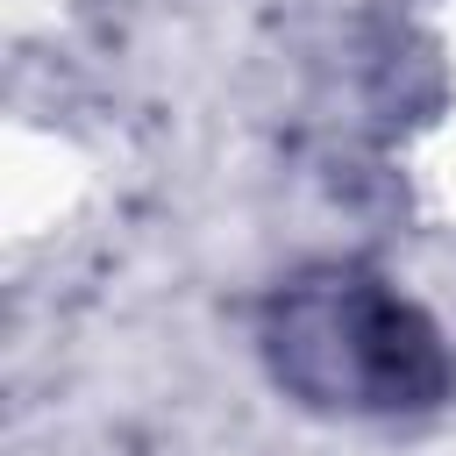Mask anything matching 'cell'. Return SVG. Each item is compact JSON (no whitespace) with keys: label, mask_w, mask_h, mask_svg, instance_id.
I'll use <instances>...</instances> for the list:
<instances>
[{"label":"cell","mask_w":456,"mask_h":456,"mask_svg":"<svg viewBox=\"0 0 456 456\" xmlns=\"http://www.w3.org/2000/svg\"><path fill=\"white\" fill-rule=\"evenodd\" d=\"M264 356L299 406L356 420L435 413L456 385L442 328L363 264H321L278 285L264 306Z\"/></svg>","instance_id":"1"}]
</instances>
